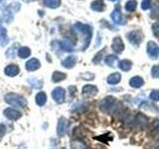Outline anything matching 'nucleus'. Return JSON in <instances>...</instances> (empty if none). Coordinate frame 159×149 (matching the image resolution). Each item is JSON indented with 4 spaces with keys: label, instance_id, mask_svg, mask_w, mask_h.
Segmentation results:
<instances>
[{
    "label": "nucleus",
    "instance_id": "obj_24",
    "mask_svg": "<svg viewBox=\"0 0 159 149\" xmlns=\"http://www.w3.org/2000/svg\"><path fill=\"white\" fill-rule=\"evenodd\" d=\"M117 60H118V58L116 56H114V55H108V56L106 58V60H104V62H106L107 66L113 67L114 65H116V63L117 62Z\"/></svg>",
    "mask_w": 159,
    "mask_h": 149
},
{
    "label": "nucleus",
    "instance_id": "obj_33",
    "mask_svg": "<svg viewBox=\"0 0 159 149\" xmlns=\"http://www.w3.org/2000/svg\"><path fill=\"white\" fill-rule=\"evenodd\" d=\"M150 98L152 101H159V91H152L150 93Z\"/></svg>",
    "mask_w": 159,
    "mask_h": 149
},
{
    "label": "nucleus",
    "instance_id": "obj_36",
    "mask_svg": "<svg viewBox=\"0 0 159 149\" xmlns=\"http://www.w3.org/2000/svg\"><path fill=\"white\" fill-rule=\"evenodd\" d=\"M153 32H154V35L159 38V24L154 25L153 26Z\"/></svg>",
    "mask_w": 159,
    "mask_h": 149
},
{
    "label": "nucleus",
    "instance_id": "obj_34",
    "mask_svg": "<svg viewBox=\"0 0 159 149\" xmlns=\"http://www.w3.org/2000/svg\"><path fill=\"white\" fill-rule=\"evenodd\" d=\"M5 132H6V127H5V125L3 123H0V139L2 138V136L5 134Z\"/></svg>",
    "mask_w": 159,
    "mask_h": 149
},
{
    "label": "nucleus",
    "instance_id": "obj_21",
    "mask_svg": "<svg viewBox=\"0 0 159 149\" xmlns=\"http://www.w3.org/2000/svg\"><path fill=\"white\" fill-rule=\"evenodd\" d=\"M44 5L50 8H58L61 5V0H44Z\"/></svg>",
    "mask_w": 159,
    "mask_h": 149
},
{
    "label": "nucleus",
    "instance_id": "obj_3",
    "mask_svg": "<svg viewBox=\"0 0 159 149\" xmlns=\"http://www.w3.org/2000/svg\"><path fill=\"white\" fill-rule=\"evenodd\" d=\"M127 38H128V41L130 42L133 46L137 47L139 44L142 42V39H143V35L140 31H131L130 33H128L127 35Z\"/></svg>",
    "mask_w": 159,
    "mask_h": 149
},
{
    "label": "nucleus",
    "instance_id": "obj_28",
    "mask_svg": "<svg viewBox=\"0 0 159 149\" xmlns=\"http://www.w3.org/2000/svg\"><path fill=\"white\" fill-rule=\"evenodd\" d=\"M72 147L74 149H86V145L82 142V141H79V140H75L72 142Z\"/></svg>",
    "mask_w": 159,
    "mask_h": 149
},
{
    "label": "nucleus",
    "instance_id": "obj_25",
    "mask_svg": "<svg viewBox=\"0 0 159 149\" xmlns=\"http://www.w3.org/2000/svg\"><path fill=\"white\" fill-rule=\"evenodd\" d=\"M28 82L32 84V87H33L34 88H42V87H43V82H42V81H40V79H38L31 78V79H28Z\"/></svg>",
    "mask_w": 159,
    "mask_h": 149
},
{
    "label": "nucleus",
    "instance_id": "obj_19",
    "mask_svg": "<svg viewBox=\"0 0 159 149\" xmlns=\"http://www.w3.org/2000/svg\"><path fill=\"white\" fill-rule=\"evenodd\" d=\"M35 101H36V103L38 104L39 106H43L45 103L47 102V96L46 93L44 92H41L39 93L37 96H36V98H35Z\"/></svg>",
    "mask_w": 159,
    "mask_h": 149
},
{
    "label": "nucleus",
    "instance_id": "obj_10",
    "mask_svg": "<svg viewBox=\"0 0 159 149\" xmlns=\"http://www.w3.org/2000/svg\"><path fill=\"white\" fill-rule=\"evenodd\" d=\"M26 70L29 72H33V71H37V70L41 67V64H40L38 59H30L29 61L26 63Z\"/></svg>",
    "mask_w": 159,
    "mask_h": 149
},
{
    "label": "nucleus",
    "instance_id": "obj_13",
    "mask_svg": "<svg viewBox=\"0 0 159 149\" xmlns=\"http://www.w3.org/2000/svg\"><path fill=\"white\" fill-rule=\"evenodd\" d=\"M8 43H9V39L7 36V31L1 24V19H0V45L4 47V46H6Z\"/></svg>",
    "mask_w": 159,
    "mask_h": 149
},
{
    "label": "nucleus",
    "instance_id": "obj_23",
    "mask_svg": "<svg viewBox=\"0 0 159 149\" xmlns=\"http://www.w3.org/2000/svg\"><path fill=\"white\" fill-rule=\"evenodd\" d=\"M131 66H132V64L129 60H122V61L119 63V68H120L122 71H125V72H128L129 70L131 69Z\"/></svg>",
    "mask_w": 159,
    "mask_h": 149
},
{
    "label": "nucleus",
    "instance_id": "obj_27",
    "mask_svg": "<svg viewBox=\"0 0 159 149\" xmlns=\"http://www.w3.org/2000/svg\"><path fill=\"white\" fill-rule=\"evenodd\" d=\"M136 5H137V3L135 0H129V1H127L125 4V9L127 11H130V12L134 11L136 8Z\"/></svg>",
    "mask_w": 159,
    "mask_h": 149
},
{
    "label": "nucleus",
    "instance_id": "obj_2",
    "mask_svg": "<svg viewBox=\"0 0 159 149\" xmlns=\"http://www.w3.org/2000/svg\"><path fill=\"white\" fill-rule=\"evenodd\" d=\"M5 102L9 103L10 106H13L15 107H20V108L26 106V104H27V101L24 97L17 93H7L6 96H5Z\"/></svg>",
    "mask_w": 159,
    "mask_h": 149
},
{
    "label": "nucleus",
    "instance_id": "obj_31",
    "mask_svg": "<svg viewBox=\"0 0 159 149\" xmlns=\"http://www.w3.org/2000/svg\"><path fill=\"white\" fill-rule=\"evenodd\" d=\"M151 16L153 18H159V4H156L154 6L153 10H152V13H151Z\"/></svg>",
    "mask_w": 159,
    "mask_h": 149
},
{
    "label": "nucleus",
    "instance_id": "obj_32",
    "mask_svg": "<svg viewBox=\"0 0 159 149\" xmlns=\"http://www.w3.org/2000/svg\"><path fill=\"white\" fill-rule=\"evenodd\" d=\"M151 74L153 78H159V66H153L151 70Z\"/></svg>",
    "mask_w": 159,
    "mask_h": 149
},
{
    "label": "nucleus",
    "instance_id": "obj_14",
    "mask_svg": "<svg viewBox=\"0 0 159 149\" xmlns=\"http://www.w3.org/2000/svg\"><path fill=\"white\" fill-rule=\"evenodd\" d=\"M20 72V69L16 65H9L6 68H5V74H7L8 77H15L17 76Z\"/></svg>",
    "mask_w": 159,
    "mask_h": 149
},
{
    "label": "nucleus",
    "instance_id": "obj_22",
    "mask_svg": "<svg viewBox=\"0 0 159 149\" xmlns=\"http://www.w3.org/2000/svg\"><path fill=\"white\" fill-rule=\"evenodd\" d=\"M30 55H31V51H30V49L27 48V47H22L19 49L18 51V56L22 59H26L28 58Z\"/></svg>",
    "mask_w": 159,
    "mask_h": 149
},
{
    "label": "nucleus",
    "instance_id": "obj_7",
    "mask_svg": "<svg viewBox=\"0 0 159 149\" xmlns=\"http://www.w3.org/2000/svg\"><path fill=\"white\" fill-rule=\"evenodd\" d=\"M52 97L58 103H63L65 102V89L62 88H56L52 92Z\"/></svg>",
    "mask_w": 159,
    "mask_h": 149
},
{
    "label": "nucleus",
    "instance_id": "obj_4",
    "mask_svg": "<svg viewBox=\"0 0 159 149\" xmlns=\"http://www.w3.org/2000/svg\"><path fill=\"white\" fill-rule=\"evenodd\" d=\"M111 16L112 21L117 25H124L126 23V20L122 17V14L120 12V9H119V6H117L113 10Z\"/></svg>",
    "mask_w": 159,
    "mask_h": 149
},
{
    "label": "nucleus",
    "instance_id": "obj_30",
    "mask_svg": "<svg viewBox=\"0 0 159 149\" xmlns=\"http://www.w3.org/2000/svg\"><path fill=\"white\" fill-rule=\"evenodd\" d=\"M104 51H106V49L102 50V51H101V52H98V55H97V56L93 58V62L94 64H98V63H99V62H101V60H102V55H103Z\"/></svg>",
    "mask_w": 159,
    "mask_h": 149
},
{
    "label": "nucleus",
    "instance_id": "obj_20",
    "mask_svg": "<svg viewBox=\"0 0 159 149\" xmlns=\"http://www.w3.org/2000/svg\"><path fill=\"white\" fill-rule=\"evenodd\" d=\"M66 78H67V74L62 72H54L53 76H52V79L54 83H60V82L64 81Z\"/></svg>",
    "mask_w": 159,
    "mask_h": 149
},
{
    "label": "nucleus",
    "instance_id": "obj_39",
    "mask_svg": "<svg viewBox=\"0 0 159 149\" xmlns=\"http://www.w3.org/2000/svg\"><path fill=\"white\" fill-rule=\"evenodd\" d=\"M111 1H117V0H111Z\"/></svg>",
    "mask_w": 159,
    "mask_h": 149
},
{
    "label": "nucleus",
    "instance_id": "obj_26",
    "mask_svg": "<svg viewBox=\"0 0 159 149\" xmlns=\"http://www.w3.org/2000/svg\"><path fill=\"white\" fill-rule=\"evenodd\" d=\"M60 45H61V48L63 50H65V51H67V52H71L73 51V45L70 43L68 40H64V41L62 42H60Z\"/></svg>",
    "mask_w": 159,
    "mask_h": 149
},
{
    "label": "nucleus",
    "instance_id": "obj_11",
    "mask_svg": "<svg viewBox=\"0 0 159 149\" xmlns=\"http://www.w3.org/2000/svg\"><path fill=\"white\" fill-rule=\"evenodd\" d=\"M98 93V88L93 84H87L83 88V94L84 97H93Z\"/></svg>",
    "mask_w": 159,
    "mask_h": 149
},
{
    "label": "nucleus",
    "instance_id": "obj_35",
    "mask_svg": "<svg viewBox=\"0 0 159 149\" xmlns=\"http://www.w3.org/2000/svg\"><path fill=\"white\" fill-rule=\"evenodd\" d=\"M82 77H83V79H93L94 76H93V74L86 73V74H82Z\"/></svg>",
    "mask_w": 159,
    "mask_h": 149
},
{
    "label": "nucleus",
    "instance_id": "obj_1",
    "mask_svg": "<svg viewBox=\"0 0 159 149\" xmlns=\"http://www.w3.org/2000/svg\"><path fill=\"white\" fill-rule=\"evenodd\" d=\"M74 29L76 30L77 32L83 34L84 36V42L83 50H86L89 45V43H91V40H92V28L89 27V25L77 23V24H75Z\"/></svg>",
    "mask_w": 159,
    "mask_h": 149
},
{
    "label": "nucleus",
    "instance_id": "obj_18",
    "mask_svg": "<svg viewBox=\"0 0 159 149\" xmlns=\"http://www.w3.org/2000/svg\"><path fill=\"white\" fill-rule=\"evenodd\" d=\"M120 79H121V76L120 74L118 73H113L111 74H109L108 78H107V83L109 84H116L120 82Z\"/></svg>",
    "mask_w": 159,
    "mask_h": 149
},
{
    "label": "nucleus",
    "instance_id": "obj_9",
    "mask_svg": "<svg viewBox=\"0 0 159 149\" xmlns=\"http://www.w3.org/2000/svg\"><path fill=\"white\" fill-rule=\"evenodd\" d=\"M4 115L6 116L7 118L11 119V120H17L20 117H21V112H19L16 109H13V108H6L4 111Z\"/></svg>",
    "mask_w": 159,
    "mask_h": 149
},
{
    "label": "nucleus",
    "instance_id": "obj_29",
    "mask_svg": "<svg viewBox=\"0 0 159 149\" xmlns=\"http://www.w3.org/2000/svg\"><path fill=\"white\" fill-rule=\"evenodd\" d=\"M152 6V1L151 0H143L141 2V8L143 10H147Z\"/></svg>",
    "mask_w": 159,
    "mask_h": 149
},
{
    "label": "nucleus",
    "instance_id": "obj_6",
    "mask_svg": "<svg viewBox=\"0 0 159 149\" xmlns=\"http://www.w3.org/2000/svg\"><path fill=\"white\" fill-rule=\"evenodd\" d=\"M69 127V121L65 117H61L58 121V126H57V133L59 136H63L66 133L67 129Z\"/></svg>",
    "mask_w": 159,
    "mask_h": 149
},
{
    "label": "nucleus",
    "instance_id": "obj_38",
    "mask_svg": "<svg viewBox=\"0 0 159 149\" xmlns=\"http://www.w3.org/2000/svg\"><path fill=\"white\" fill-rule=\"evenodd\" d=\"M24 1H27L28 2V1H32V0H24Z\"/></svg>",
    "mask_w": 159,
    "mask_h": 149
},
{
    "label": "nucleus",
    "instance_id": "obj_37",
    "mask_svg": "<svg viewBox=\"0 0 159 149\" xmlns=\"http://www.w3.org/2000/svg\"><path fill=\"white\" fill-rule=\"evenodd\" d=\"M154 125H155V127H156L157 129H159V120H157V121L154 122Z\"/></svg>",
    "mask_w": 159,
    "mask_h": 149
},
{
    "label": "nucleus",
    "instance_id": "obj_5",
    "mask_svg": "<svg viewBox=\"0 0 159 149\" xmlns=\"http://www.w3.org/2000/svg\"><path fill=\"white\" fill-rule=\"evenodd\" d=\"M116 98L113 97H107L104 99H102L101 104H99V107L102 111H107L109 109H111L112 106H114V103H116Z\"/></svg>",
    "mask_w": 159,
    "mask_h": 149
},
{
    "label": "nucleus",
    "instance_id": "obj_16",
    "mask_svg": "<svg viewBox=\"0 0 159 149\" xmlns=\"http://www.w3.org/2000/svg\"><path fill=\"white\" fill-rule=\"evenodd\" d=\"M143 84H144L143 79H142L141 77H138V76L133 77V78L130 79V81H129V84H130V86H131L132 88H135L142 87V86H143Z\"/></svg>",
    "mask_w": 159,
    "mask_h": 149
},
{
    "label": "nucleus",
    "instance_id": "obj_12",
    "mask_svg": "<svg viewBox=\"0 0 159 149\" xmlns=\"http://www.w3.org/2000/svg\"><path fill=\"white\" fill-rule=\"evenodd\" d=\"M112 50L116 53H121L124 50V44L120 37H116L112 41Z\"/></svg>",
    "mask_w": 159,
    "mask_h": 149
},
{
    "label": "nucleus",
    "instance_id": "obj_15",
    "mask_svg": "<svg viewBox=\"0 0 159 149\" xmlns=\"http://www.w3.org/2000/svg\"><path fill=\"white\" fill-rule=\"evenodd\" d=\"M77 63V59L76 57H74V56H69L67 57L66 59L64 60V61L62 62V65H63V67L65 68H67V69H72L75 65H76Z\"/></svg>",
    "mask_w": 159,
    "mask_h": 149
},
{
    "label": "nucleus",
    "instance_id": "obj_8",
    "mask_svg": "<svg viewBox=\"0 0 159 149\" xmlns=\"http://www.w3.org/2000/svg\"><path fill=\"white\" fill-rule=\"evenodd\" d=\"M147 53H148V56L150 57L151 59H156L158 57V54H159V48L156 45V43L154 42H149L147 44Z\"/></svg>",
    "mask_w": 159,
    "mask_h": 149
},
{
    "label": "nucleus",
    "instance_id": "obj_17",
    "mask_svg": "<svg viewBox=\"0 0 159 149\" xmlns=\"http://www.w3.org/2000/svg\"><path fill=\"white\" fill-rule=\"evenodd\" d=\"M91 8L93 10V11L102 12L104 10V3H103L102 0H96V1L92 2Z\"/></svg>",
    "mask_w": 159,
    "mask_h": 149
}]
</instances>
